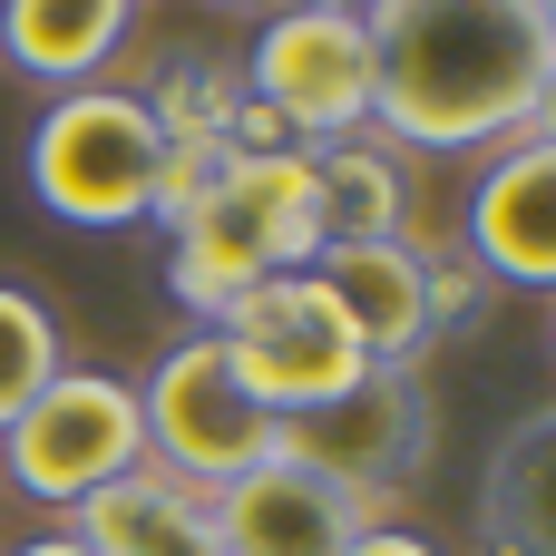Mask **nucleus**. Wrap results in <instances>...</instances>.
Returning <instances> with one entry per match:
<instances>
[{
    "label": "nucleus",
    "instance_id": "nucleus-1",
    "mask_svg": "<svg viewBox=\"0 0 556 556\" xmlns=\"http://www.w3.org/2000/svg\"><path fill=\"white\" fill-rule=\"evenodd\" d=\"M371 127L391 147H508L556 49L538 0H371Z\"/></svg>",
    "mask_w": 556,
    "mask_h": 556
},
{
    "label": "nucleus",
    "instance_id": "nucleus-2",
    "mask_svg": "<svg viewBox=\"0 0 556 556\" xmlns=\"http://www.w3.org/2000/svg\"><path fill=\"white\" fill-rule=\"evenodd\" d=\"M156 166H166V137L137 88H59L29 137V195L88 235L137 225L156 205Z\"/></svg>",
    "mask_w": 556,
    "mask_h": 556
},
{
    "label": "nucleus",
    "instance_id": "nucleus-3",
    "mask_svg": "<svg viewBox=\"0 0 556 556\" xmlns=\"http://www.w3.org/2000/svg\"><path fill=\"white\" fill-rule=\"evenodd\" d=\"M137 420H147V469H166V479L195 489V498H215L225 479H244V469L274 459V410L235 381V362H225L215 332H186V342L147 371Z\"/></svg>",
    "mask_w": 556,
    "mask_h": 556
},
{
    "label": "nucleus",
    "instance_id": "nucleus-4",
    "mask_svg": "<svg viewBox=\"0 0 556 556\" xmlns=\"http://www.w3.org/2000/svg\"><path fill=\"white\" fill-rule=\"evenodd\" d=\"M215 342H225L235 381H244L274 420L323 410V401H342V391L371 371V352L352 342V323L332 313V293H323L313 274H264L244 303H225Z\"/></svg>",
    "mask_w": 556,
    "mask_h": 556
},
{
    "label": "nucleus",
    "instance_id": "nucleus-5",
    "mask_svg": "<svg viewBox=\"0 0 556 556\" xmlns=\"http://www.w3.org/2000/svg\"><path fill=\"white\" fill-rule=\"evenodd\" d=\"M274 459H293V469H313V479H332V489H352L371 508H401V489L430 459V401H420L410 371L371 362L342 401L274 420Z\"/></svg>",
    "mask_w": 556,
    "mask_h": 556
},
{
    "label": "nucleus",
    "instance_id": "nucleus-6",
    "mask_svg": "<svg viewBox=\"0 0 556 556\" xmlns=\"http://www.w3.org/2000/svg\"><path fill=\"white\" fill-rule=\"evenodd\" d=\"M244 98H264L293 147H332V137H362L371 127V29L362 10H313V0H283L244 59Z\"/></svg>",
    "mask_w": 556,
    "mask_h": 556
},
{
    "label": "nucleus",
    "instance_id": "nucleus-7",
    "mask_svg": "<svg viewBox=\"0 0 556 556\" xmlns=\"http://www.w3.org/2000/svg\"><path fill=\"white\" fill-rule=\"evenodd\" d=\"M147 459V420H137V391L108 381V371H59L10 430H0V469L39 498V508H78L88 489L127 479Z\"/></svg>",
    "mask_w": 556,
    "mask_h": 556
},
{
    "label": "nucleus",
    "instance_id": "nucleus-8",
    "mask_svg": "<svg viewBox=\"0 0 556 556\" xmlns=\"http://www.w3.org/2000/svg\"><path fill=\"white\" fill-rule=\"evenodd\" d=\"M313 283L332 293V313L352 323V342L391 371H410L420 342H440V323L469 303L459 274H440L410 235H362V244H323L313 254Z\"/></svg>",
    "mask_w": 556,
    "mask_h": 556
},
{
    "label": "nucleus",
    "instance_id": "nucleus-9",
    "mask_svg": "<svg viewBox=\"0 0 556 556\" xmlns=\"http://www.w3.org/2000/svg\"><path fill=\"white\" fill-rule=\"evenodd\" d=\"M381 518L391 508H371V498H352V489H332L293 459H264V469H244L205 498V528H215L225 556H342Z\"/></svg>",
    "mask_w": 556,
    "mask_h": 556
},
{
    "label": "nucleus",
    "instance_id": "nucleus-10",
    "mask_svg": "<svg viewBox=\"0 0 556 556\" xmlns=\"http://www.w3.org/2000/svg\"><path fill=\"white\" fill-rule=\"evenodd\" d=\"M469 254L498 283L556 293V147L508 137L489 156V176L469 186Z\"/></svg>",
    "mask_w": 556,
    "mask_h": 556
},
{
    "label": "nucleus",
    "instance_id": "nucleus-11",
    "mask_svg": "<svg viewBox=\"0 0 556 556\" xmlns=\"http://www.w3.org/2000/svg\"><path fill=\"white\" fill-rule=\"evenodd\" d=\"M68 538L88 556H225L215 547V528H205V498L195 489H176L166 469H127V479H108V489H88L78 508H68Z\"/></svg>",
    "mask_w": 556,
    "mask_h": 556
},
{
    "label": "nucleus",
    "instance_id": "nucleus-12",
    "mask_svg": "<svg viewBox=\"0 0 556 556\" xmlns=\"http://www.w3.org/2000/svg\"><path fill=\"white\" fill-rule=\"evenodd\" d=\"M137 0H0V59L39 88H98Z\"/></svg>",
    "mask_w": 556,
    "mask_h": 556
},
{
    "label": "nucleus",
    "instance_id": "nucleus-13",
    "mask_svg": "<svg viewBox=\"0 0 556 556\" xmlns=\"http://www.w3.org/2000/svg\"><path fill=\"white\" fill-rule=\"evenodd\" d=\"M264 274H274V254H264L254 215H244L225 186H215V195H205V205L166 235V293H176L205 332H215V323H225V303H244Z\"/></svg>",
    "mask_w": 556,
    "mask_h": 556
},
{
    "label": "nucleus",
    "instance_id": "nucleus-14",
    "mask_svg": "<svg viewBox=\"0 0 556 556\" xmlns=\"http://www.w3.org/2000/svg\"><path fill=\"white\" fill-rule=\"evenodd\" d=\"M479 538H489V556H556V401H538L489 450Z\"/></svg>",
    "mask_w": 556,
    "mask_h": 556
},
{
    "label": "nucleus",
    "instance_id": "nucleus-15",
    "mask_svg": "<svg viewBox=\"0 0 556 556\" xmlns=\"http://www.w3.org/2000/svg\"><path fill=\"white\" fill-rule=\"evenodd\" d=\"M313 166H323V225H332V244L401 235V166H391V147L332 137V147H313Z\"/></svg>",
    "mask_w": 556,
    "mask_h": 556
},
{
    "label": "nucleus",
    "instance_id": "nucleus-16",
    "mask_svg": "<svg viewBox=\"0 0 556 556\" xmlns=\"http://www.w3.org/2000/svg\"><path fill=\"white\" fill-rule=\"evenodd\" d=\"M59 371H68V352H59V313H49L39 293L0 283V430H10Z\"/></svg>",
    "mask_w": 556,
    "mask_h": 556
},
{
    "label": "nucleus",
    "instance_id": "nucleus-17",
    "mask_svg": "<svg viewBox=\"0 0 556 556\" xmlns=\"http://www.w3.org/2000/svg\"><path fill=\"white\" fill-rule=\"evenodd\" d=\"M342 556H440L430 547V538H410V528H391V518H381V528H362V538H352V547Z\"/></svg>",
    "mask_w": 556,
    "mask_h": 556
},
{
    "label": "nucleus",
    "instance_id": "nucleus-18",
    "mask_svg": "<svg viewBox=\"0 0 556 556\" xmlns=\"http://www.w3.org/2000/svg\"><path fill=\"white\" fill-rule=\"evenodd\" d=\"M518 137H538V147H556V68H547V88H538V108H528V127Z\"/></svg>",
    "mask_w": 556,
    "mask_h": 556
},
{
    "label": "nucleus",
    "instance_id": "nucleus-19",
    "mask_svg": "<svg viewBox=\"0 0 556 556\" xmlns=\"http://www.w3.org/2000/svg\"><path fill=\"white\" fill-rule=\"evenodd\" d=\"M10 556H88V547H78L68 528H49V538H20V547H10Z\"/></svg>",
    "mask_w": 556,
    "mask_h": 556
},
{
    "label": "nucleus",
    "instance_id": "nucleus-20",
    "mask_svg": "<svg viewBox=\"0 0 556 556\" xmlns=\"http://www.w3.org/2000/svg\"><path fill=\"white\" fill-rule=\"evenodd\" d=\"M538 20H547V49H556V0H538Z\"/></svg>",
    "mask_w": 556,
    "mask_h": 556
},
{
    "label": "nucleus",
    "instance_id": "nucleus-21",
    "mask_svg": "<svg viewBox=\"0 0 556 556\" xmlns=\"http://www.w3.org/2000/svg\"><path fill=\"white\" fill-rule=\"evenodd\" d=\"M313 10H371V0H313Z\"/></svg>",
    "mask_w": 556,
    "mask_h": 556
}]
</instances>
